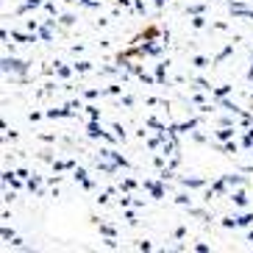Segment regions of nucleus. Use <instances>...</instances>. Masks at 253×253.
Listing matches in <instances>:
<instances>
[{
	"mask_svg": "<svg viewBox=\"0 0 253 253\" xmlns=\"http://www.w3.org/2000/svg\"><path fill=\"white\" fill-rule=\"evenodd\" d=\"M220 184H223V186H239V184H242V175H225Z\"/></svg>",
	"mask_w": 253,
	"mask_h": 253,
	"instance_id": "nucleus-2",
	"label": "nucleus"
},
{
	"mask_svg": "<svg viewBox=\"0 0 253 253\" xmlns=\"http://www.w3.org/2000/svg\"><path fill=\"white\" fill-rule=\"evenodd\" d=\"M234 203H237V206H245V203H248L245 192H234Z\"/></svg>",
	"mask_w": 253,
	"mask_h": 253,
	"instance_id": "nucleus-5",
	"label": "nucleus"
},
{
	"mask_svg": "<svg viewBox=\"0 0 253 253\" xmlns=\"http://www.w3.org/2000/svg\"><path fill=\"white\" fill-rule=\"evenodd\" d=\"M228 89H231V86H220V89H217V97H225V95H228Z\"/></svg>",
	"mask_w": 253,
	"mask_h": 253,
	"instance_id": "nucleus-12",
	"label": "nucleus"
},
{
	"mask_svg": "<svg viewBox=\"0 0 253 253\" xmlns=\"http://www.w3.org/2000/svg\"><path fill=\"white\" fill-rule=\"evenodd\" d=\"M192 25H195V28H201V25H203V17H201V14H195V20H192Z\"/></svg>",
	"mask_w": 253,
	"mask_h": 253,
	"instance_id": "nucleus-10",
	"label": "nucleus"
},
{
	"mask_svg": "<svg viewBox=\"0 0 253 253\" xmlns=\"http://www.w3.org/2000/svg\"><path fill=\"white\" fill-rule=\"evenodd\" d=\"M3 70H6V73H25V64L20 59H3Z\"/></svg>",
	"mask_w": 253,
	"mask_h": 253,
	"instance_id": "nucleus-1",
	"label": "nucleus"
},
{
	"mask_svg": "<svg viewBox=\"0 0 253 253\" xmlns=\"http://www.w3.org/2000/svg\"><path fill=\"white\" fill-rule=\"evenodd\" d=\"M89 136H103V131H100V126H97L95 120L89 123Z\"/></svg>",
	"mask_w": 253,
	"mask_h": 253,
	"instance_id": "nucleus-4",
	"label": "nucleus"
},
{
	"mask_svg": "<svg viewBox=\"0 0 253 253\" xmlns=\"http://www.w3.org/2000/svg\"><path fill=\"white\" fill-rule=\"evenodd\" d=\"M217 136H220V139H231V136H234V131H231L228 126H223L220 131H217Z\"/></svg>",
	"mask_w": 253,
	"mask_h": 253,
	"instance_id": "nucleus-3",
	"label": "nucleus"
},
{
	"mask_svg": "<svg viewBox=\"0 0 253 253\" xmlns=\"http://www.w3.org/2000/svg\"><path fill=\"white\" fill-rule=\"evenodd\" d=\"M253 223V217L251 214H242V217H237V225H251Z\"/></svg>",
	"mask_w": 253,
	"mask_h": 253,
	"instance_id": "nucleus-6",
	"label": "nucleus"
},
{
	"mask_svg": "<svg viewBox=\"0 0 253 253\" xmlns=\"http://www.w3.org/2000/svg\"><path fill=\"white\" fill-rule=\"evenodd\" d=\"M223 150H228V153H234V150H237V142H228V145H223Z\"/></svg>",
	"mask_w": 253,
	"mask_h": 253,
	"instance_id": "nucleus-11",
	"label": "nucleus"
},
{
	"mask_svg": "<svg viewBox=\"0 0 253 253\" xmlns=\"http://www.w3.org/2000/svg\"><path fill=\"white\" fill-rule=\"evenodd\" d=\"M39 37H42V39H50L53 34H50V28H39Z\"/></svg>",
	"mask_w": 253,
	"mask_h": 253,
	"instance_id": "nucleus-7",
	"label": "nucleus"
},
{
	"mask_svg": "<svg viewBox=\"0 0 253 253\" xmlns=\"http://www.w3.org/2000/svg\"><path fill=\"white\" fill-rule=\"evenodd\" d=\"M186 186H203V181L201 178H192V181H184Z\"/></svg>",
	"mask_w": 253,
	"mask_h": 253,
	"instance_id": "nucleus-8",
	"label": "nucleus"
},
{
	"mask_svg": "<svg viewBox=\"0 0 253 253\" xmlns=\"http://www.w3.org/2000/svg\"><path fill=\"white\" fill-rule=\"evenodd\" d=\"M206 64H209V61L203 59V56H198V59H195V67H206Z\"/></svg>",
	"mask_w": 253,
	"mask_h": 253,
	"instance_id": "nucleus-9",
	"label": "nucleus"
},
{
	"mask_svg": "<svg viewBox=\"0 0 253 253\" xmlns=\"http://www.w3.org/2000/svg\"><path fill=\"white\" fill-rule=\"evenodd\" d=\"M34 6H39V0H28V3H25V8H34Z\"/></svg>",
	"mask_w": 253,
	"mask_h": 253,
	"instance_id": "nucleus-13",
	"label": "nucleus"
}]
</instances>
